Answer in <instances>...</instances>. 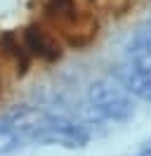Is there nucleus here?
<instances>
[{
  "instance_id": "7ed1b4c3",
  "label": "nucleus",
  "mask_w": 151,
  "mask_h": 156,
  "mask_svg": "<svg viewBox=\"0 0 151 156\" xmlns=\"http://www.w3.org/2000/svg\"><path fill=\"white\" fill-rule=\"evenodd\" d=\"M125 90L132 97L151 102V31H144L130 43L128 57L118 71Z\"/></svg>"
},
{
  "instance_id": "39448f33",
  "label": "nucleus",
  "mask_w": 151,
  "mask_h": 156,
  "mask_svg": "<svg viewBox=\"0 0 151 156\" xmlns=\"http://www.w3.org/2000/svg\"><path fill=\"white\" fill-rule=\"evenodd\" d=\"M139 156H151V149H146V151H142Z\"/></svg>"
},
{
  "instance_id": "20e7f679",
  "label": "nucleus",
  "mask_w": 151,
  "mask_h": 156,
  "mask_svg": "<svg viewBox=\"0 0 151 156\" xmlns=\"http://www.w3.org/2000/svg\"><path fill=\"white\" fill-rule=\"evenodd\" d=\"M21 38L26 43L31 57H38L43 62H54L61 57V40L57 38V33L52 29H47L43 21L31 24L28 29H24Z\"/></svg>"
},
{
  "instance_id": "f257e3e1",
  "label": "nucleus",
  "mask_w": 151,
  "mask_h": 156,
  "mask_svg": "<svg viewBox=\"0 0 151 156\" xmlns=\"http://www.w3.org/2000/svg\"><path fill=\"white\" fill-rule=\"evenodd\" d=\"M40 21L71 48L90 45L99 33V21L83 0H40Z\"/></svg>"
},
{
  "instance_id": "f03ea898",
  "label": "nucleus",
  "mask_w": 151,
  "mask_h": 156,
  "mask_svg": "<svg viewBox=\"0 0 151 156\" xmlns=\"http://www.w3.org/2000/svg\"><path fill=\"white\" fill-rule=\"evenodd\" d=\"M87 107L94 118L123 123L132 116V95L118 78H99L87 90Z\"/></svg>"
}]
</instances>
